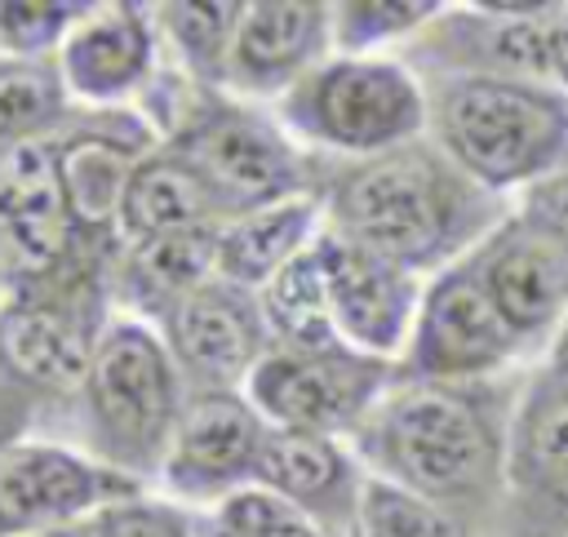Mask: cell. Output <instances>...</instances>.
<instances>
[{
	"label": "cell",
	"mask_w": 568,
	"mask_h": 537,
	"mask_svg": "<svg viewBox=\"0 0 568 537\" xmlns=\"http://www.w3.org/2000/svg\"><path fill=\"white\" fill-rule=\"evenodd\" d=\"M439 151L488 191H532L568 173V84L448 75L430 102Z\"/></svg>",
	"instance_id": "obj_3"
},
{
	"label": "cell",
	"mask_w": 568,
	"mask_h": 537,
	"mask_svg": "<svg viewBox=\"0 0 568 537\" xmlns=\"http://www.w3.org/2000/svg\"><path fill=\"white\" fill-rule=\"evenodd\" d=\"M311 226V204L306 200H288V204H271L262 209L257 217L240 222L235 231L222 235V271L253 284V280H275L288 262H293V249L302 244Z\"/></svg>",
	"instance_id": "obj_22"
},
{
	"label": "cell",
	"mask_w": 568,
	"mask_h": 537,
	"mask_svg": "<svg viewBox=\"0 0 568 537\" xmlns=\"http://www.w3.org/2000/svg\"><path fill=\"white\" fill-rule=\"evenodd\" d=\"M546 364H550V368H555V373L568 382V324H564V328H559V337L550 342V351H546Z\"/></svg>",
	"instance_id": "obj_34"
},
{
	"label": "cell",
	"mask_w": 568,
	"mask_h": 537,
	"mask_svg": "<svg viewBox=\"0 0 568 537\" xmlns=\"http://www.w3.org/2000/svg\"><path fill=\"white\" fill-rule=\"evenodd\" d=\"M266 311L271 324L297 346V355H324V351H342L337 346V320H333V302H328V284H324V266L320 253H302L293 257L266 293Z\"/></svg>",
	"instance_id": "obj_20"
},
{
	"label": "cell",
	"mask_w": 568,
	"mask_h": 537,
	"mask_svg": "<svg viewBox=\"0 0 568 537\" xmlns=\"http://www.w3.org/2000/svg\"><path fill=\"white\" fill-rule=\"evenodd\" d=\"M453 75H515L568 84L564 0H479L462 18H439Z\"/></svg>",
	"instance_id": "obj_6"
},
{
	"label": "cell",
	"mask_w": 568,
	"mask_h": 537,
	"mask_svg": "<svg viewBox=\"0 0 568 537\" xmlns=\"http://www.w3.org/2000/svg\"><path fill=\"white\" fill-rule=\"evenodd\" d=\"M222 537H226V533H222Z\"/></svg>",
	"instance_id": "obj_35"
},
{
	"label": "cell",
	"mask_w": 568,
	"mask_h": 537,
	"mask_svg": "<svg viewBox=\"0 0 568 537\" xmlns=\"http://www.w3.org/2000/svg\"><path fill=\"white\" fill-rule=\"evenodd\" d=\"M0 355L13 373L44 386H75L93 373L75 324L49 306H13L0 315Z\"/></svg>",
	"instance_id": "obj_16"
},
{
	"label": "cell",
	"mask_w": 568,
	"mask_h": 537,
	"mask_svg": "<svg viewBox=\"0 0 568 537\" xmlns=\"http://www.w3.org/2000/svg\"><path fill=\"white\" fill-rule=\"evenodd\" d=\"M93 399L102 422L124 439H155L169 422V368L142 328H115L93 359Z\"/></svg>",
	"instance_id": "obj_11"
},
{
	"label": "cell",
	"mask_w": 568,
	"mask_h": 537,
	"mask_svg": "<svg viewBox=\"0 0 568 537\" xmlns=\"http://www.w3.org/2000/svg\"><path fill=\"white\" fill-rule=\"evenodd\" d=\"M306 124L346 151L386 155L408 146L426 124V98L417 80L395 62L346 58L320 71L306 89Z\"/></svg>",
	"instance_id": "obj_7"
},
{
	"label": "cell",
	"mask_w": 568,
	"mask_h": 537,
	"mask_svg": "<svg viewBox=\"0 0 568 537\" xmlns=\"http://www.w3.org/2000/svg\"><path fill=\"white\" fill-rule=\"evenodd\" d=\"M470 262L524 346L546 342L550 351L568 324V249L515 213L470 253Z\"/></svg>",
	"instance_id": "obj_8"
},
{
	"label": "cell",
	"mask_w": 568,
	"mask_h": 537,
	"mask_svg": "<svg viewBox=\"0 0 568 537\" xmlns=\"http://www.w3.org/2000/svg\"><path fill=\"white\" fill-rule=\"evenodd\" d=\"M67 13V4H0V36L13 44H44Z\"/></svg>",
	"instance_id": "obj_32"
},
{
	"label": "cell",
	"mask_w": 568,
	"mask_h": 537,
	"mask_svg": "<svg viewBox=\"0 0 568 537\" xmlns=\"http://www.w3.org/2000/svg\"><path fill=\"white\" fill-rule=\"evenodd\" d=\"M173 337L182 346V355L204 368V373H217V377H235L257 337H253V320L244 315V306H235V297L226 293H191L178 302L173 311Z\"/></svg>",
	"instance_id": "obj_17"
},
{
	"label": "cell",
	"mask_w": 568,
	"mask_h": 537,
	"mask_svg": "<svg viewBox=\"0 0 568 537\" xmlns=\"http://www.w3.org/2000/svg\"><path fill=\"white\" fill-rule=\"evenodd\" d=\"M226 537H320L306 515H297L288 501L271 493H240L222 510Z\"/></svg>",
	"instance_id": "obj_27"
},
{
	"label": "cell",
	"mask_w": 568,
	"mask_h": 537,
	"mask_svg": "<svg viewBox=\"0 0 568 537\" xmlns=\"http://www.w3.org/2000/svg\"><path fill=\"white\" fill-rule=\"evenodd\" d=\"M235 13H244V9L240 4H173L169 9V27L191 49V58H209V53H217V44L231 31Z\"/></svg>",
	"instance_id": "obj_30"
},
{
	"label": "cell",
	"mask_w": 568,
	"mask_h": 537,
	"mask_svg": "<svg viewBox=\"0 0 568 537\" xmlns=\"http://www.w3.org/2000/svg\"><path fill=\"white\" fill-rule=\"evenodd\" d=\"M253 466L284 497L320 501V506H351V515H355V501H359V488H359L351 484L342 453L320 430H293V426H284V430L266 435L257 444Z\"/></svg>",
	"instance_id": "obj_15"
},
{
	"label": "cell",
	"mask_w": 568,
	"mask_h": 537,
	"mask_svg": "<svg viewBox=\"0 0 568 537\" xmlns=\"http://www.w3.org/2000/svg\"><path fill=\"white\" fill-rule=\"evenodd\" d=\"M488 537H568V382L550 364L524 377Z\"/></svg>",
	"instance_id": "obj_4"
},
{
	"label": "cell",
	"mask_w": 568,
	"mask_h": 537,
	"mask_svg": "<svg viewBox=\"0 0 568 537\" xmlns=\"http://www.w3.org/2000/svg\"><path fill=\"white\" fill-rule=\"evenodd\" d=\"M248 457H257V426L240 399L209 395L191 404V413L182 417V448L173 475H231Z\"/></svg>",
	"instance_id": "obj_19"
},
{
	"label": "cell",
	"mask_w": 568,
	"mask_h": 537,
	"mask_svg": "<svg viewBox=\"0 0 568 537\" xmlns=\"http://www.w3.org/2000/svg\"><path fill=\"white\" fill-rule=\"evenodd\" d=\"M217 253H222V240L204 222H195V226H182V231L151 240L146 253L138 257V266L164 288H191L217 262Z\"/></svg>",
	"instance_id": "obj_26"
},
{
	"label": "cell",
	"mask_w": 568,
	"mask_h": 537,
	"mask_svg": "<svg viewBox=\"0 0 568 537\" xmlns=\"http://www.w3.org/2000/svg\"><path fill=\"white\" fill-rule=\"evenodd\" d=\"M102 493H124L111 475L89 470L53 448H18L0 457V524L53 519L89 506Z\"/></svg>",
	"instance_id": "obj_13"
},
{
	"label": "cell",
	"mask_w": 568,
	"mask_h": 537,
	"mask_svg": "<svg viewBox=\"0 0 568 537\" xmlns=\"http://www.w3.org/2000/svg\"><path fill=\"white\" fill-rule=\"evenodd\" d=\"M519 391L524 382L506 377L413 382L377 408L368 453L390 484L426 497L479 533L493 524L501 501Z\"/></svg>",
	"instance_id": "obj_1"
},
{
	"label": "cell",
	"mask_w": 568,
	"mask_h": 537,
	"mask_svg": "<svg viewBox=\"0 0 568 537\" xmlns=\"http://www.w3.org/2000/svg\"><path fill=\"white\" fill-rule=\"evenodd\" d=\"M89 537H182V524L164 510H111Z\"/></svg>",
	"instance_id": "obj_33"
},
{
	"label": "cell",
	"mask_w": 568,
	"mask_h": 537,
	"mask_svg": "<svg viewBox=\"0 0 568 537\" xmlns=\"http://www.w3.org/2000/svg\"><path fill=\"white\" fill-rule=\"evenodd\" d=\"M204 209H209L204 178L186 160H155V164H142L133 173L124 204H120V217L133 235L160 240L169 231L195 226L204 217Z\"/></svg>",
	"instance_id": "obj_18"
},
{
	"label": "cell",
	"mask_w": 568,
	"mask_h": 537,
	"mask_svg": "<svg viewBox=\"0 0 568 537\" xmlns=\"http://www.w3.org/2000/svg\"><path fill=\"white\" fill-rule=\"evenodd\" d=\"M67 186L58 160L36 146L18 142L0 151V226L9 231L18 257L27 266H44L67 244Z\"/></svg>",
	"instance_id": "obj_12"
},
{
	"label": "cell",
	"mask_w": 568,
	"mask_h": 537,
	"mask_svg": "<svg viewBox=\"0 0 568 537\" xmlns=\"http://www.w3.org/2000/svg\"><path fill=\"white\" fill-rule=\"evenodd\" d=\"M515 209L430 146H395L337 186V226L368 253L413 271L475 253Z\"/></svg>",
	"instance_id": "obj_2"
},
{
	"label": "cell",
	"mask_w": 568,
	"mask_h": 537,
	"mask_svg": "<svg viewBox=\"0 0 568 537\" xmlns=\"http://www.w3.org/2000/svg\"><path fill=\"white\" fill-rule=\"evenodd\" d=\"M382 382H386V368L373 355H355V351L280 355L257 368L253 395L284 426L324 435L333 426H351L373 404Z\"/></svg>",
	"instance_id": "obj_10"
},
{
	"label": "cell",
	"mask_w": 568,
	"mask_h": 537,
	"mask_svg": "<svg viewBox=\"0 0 568 537\" xmlns=\"http://www.w3.org/2000/svg\"><path fill=\"white\" fill-rule=\"evenodd\" d=\"M519 217L532 222L537 231H546L550 240H559V244L568 249V173H559V178H550V182L524 191Z\"/></svg>",
	"instance_id": "obj_31"
},
{
	"label": "cell",
	"mask_w": 568,
	"mask_h": 537,
	"mask_svg": "<svg viewBox=\"0 0 568 537\" xmlns=\"http://www.w3.org/2000/svg\"><path fill=\"white\" fill-rule=\"evenodd\" d=\"M62 169V186H67V204L80 222L98 226L111 217L115 204H124V191L133 182L129 173V151L102 142V138H80L62 151L58 160Z\"/></svg>",
	"instance_id": "obj_25"
},
{
	"label": "cell",
	"mask_w": 568,
	"mask_h": 537,
	"mask_svg": "<svg viewBox=\"0 0 568 537\" xmlns=\"http://www.w3.org/2000/svg\"><path fill=\"white\" fill-rule=\"evenodd\" d=\"M320 27H324V9L320 4H284V0H266V4H248L244 18H240V36H235V49H240V62L248 71H284L293 62H302L315 40H320Z\"/></svg>",
	"instance_id": "obj_23"
},
{
	"label": "cell",
	"mask_w": 568,
	"mask_h": 537,
	"mask_svg": "<svg viewBox=\"0 0 568 537\" xmlns=\"http://www.w3.org/2000/svg\"><path fill=\"white\" fill-rule=\"evenodd\" d=\"M351 537H475V528L390 479H368L351 515Z\"/></svg>",
	"instance_id": "obj_24"
},
{
	"label": "cell",
	"mask_w": 568,
	"mask_h": 537,
	"mask_svg": "<svg viewBox=\"0 0 568 537\" xmlns=\"http://www.w3.org/2000/svg\"><path fill=\"white\" fill-rule=\"evenodd\" d=\"M435 13H439V4H346L342 9V44L359 49V44L399 36V31L422 27Z\"/></svg>",
	"instance_id": "obj_29"
},
{
	"label": "cell",
	"mask_w": 568,
	"mask_h": 537,
	"mask_svg": "<svg viewBox=\"0 0 568 537\" xmlns=\"http://www.w3.org/2000/svg\"><path fill=\"white\" fill-rule=\"evenodd\" d=\"M337 333H346L364 355H390L413 337L417 324V284L413 271L368 253L364 244L346 240L342 231L324 235L315 244Z\"/></svg>",
	"instance_id": "obj_9"
},
{
	"label": "cell",
	"mask_w": 568,
	"mask_h": 537,
	"mask_svg": "<svg viewBox=\"0 0 568 537\" xmlns=\"http://www.w3.org/2000/svg\"><path fill=\"white\" fill-rule=\"evenodd\" d=\"M186 164L204 178V186H217L231 200H271L293 182V164L275 138L235 115L200 129Z\"/></svg>",
	"instance_id": "obj_14"
},
{
	"label": "cell",
	"mask_w": 568,
	"mask_h": 537,
	"mask_svg": "<svg viewBox=\"0 0 568 537\" xmlns=\"http://www.w3.org/2000/svg\"><path fill=\"white\" fill-rule=\"evenodd\" d=\"M58 111V89L36 67L0 71V133H27Z\"/></svg>",
	"instance_id": "obj_28"
},
{
	"label": "cell",
	"mask_w": 568,
	"mask_h": 537,
	"mask_svg": "<svg viewBox=\"0 0 568 537\" xmlns=\"http://www.w3.org/2000/svg\"><path fill=\"white\" fill-rule=\"evenodd\" d=\"M146 62V31L129 9L89 22L67 49V75L80 93H115Z\"/></svg>",
	"instance_id": "obj_21"
},
{
	"label": "cell",
	"mask_w": 568,
	"mask_h": 537,
	"mask_svg": "<svg viewBox=\"0 0 568 537\" xmlns=\"http://www.w3.org/2000/svg\"><path fill=\"white\" fill-rule=\"evenodd\" d=\"M524 355V337L493 306L470 257L448 266L422 297L408 337L413 382H484Z\"/></svg>",
	"instance_id": "obj_5"
}]
</instances>
